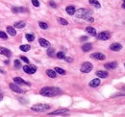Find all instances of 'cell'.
Masks as SVG:
<instances>
[{
    "label": "cell",
    "mask_w": 125,
    "mask_h": 117,
    "mask_svg": "<svg viewBox=\"0 0 125 117\" xmlns=\"http://www.w3.org/2000/svg\"><path fill=\"white\" fill-rule=\"evenodd\" d=\"M7 32L9 33V35H11V36H13V37L16 35V32L15 28L12 27V26H8V27H7Z\"/></svg>",
    "instance_id": "obj_21"
},
{
    "label": "cell",
    "mask_w": 125,
    "mask_h": 117,
    "mask_svg": "<svg viewBox=\"0 0 125 117\" xmlns=\"http://www.w3.org/2000/svg\"><path fill=\"white\" fill-rule=\"evenodd\" d=\"M39 93H40V95L45 96V97H54L61 93V89L57 88V87H48L41 88Z\"/></svg>",
    "instance_id": "obj_1"
},
{
    "label": "cell",
    "mask_w": 125,
    "mask_h": 117,
    "mask_svg": "<svg viewBox=\"0 0 125 117\" xmlns=\"http://www.w3.org/2000/svg\"><path fill=\"white\" fill-rule=\"evenodd\" d=\"M91 5H93V6H94L95 8H100L101 7V5H100V3L97 1V0H90V1H89Z\"/></svg>",
    "instance_id": "obj_24"
},
{
    "label": "cell",
    "mask_w": 125,
    "mask_h": 117,
    "mask_svg": "<svg viewBox=\"0 0 125 117\" xmlns=\"http://www.w3.org/2000/svg\"><path fill=\"white\" fill-rule=\"evenodd\" d=\"M20 66H21V64H20V60H15V67L19 68Z\"/></svg>",
    "instance_id": "obj_33"
},
{
    "label": "cell",
    "mask_w": 125,
    "mask_h": 117,
    "mask_svg": "<svg viewBox=\"0 0 125 117\" xmlns=\"http://www.w3.org/2000/svg\"><path fill=\"white\" fill-rule=\"evenodd\" d=\"M88 38L87 37H84V38H81V40H86Z\"/></svg>",
    "instance_id": "obj_39"
},
{
    "label": "cell",
    "mask_w": 125,
    "mask_h": 117,
    "mask_svg": "<svg viewBox=\"0 0 125 117\" xmlns=\"http://www.w3.org/2000/svg\"><path fill=\"white\" fill-rule=\"evenodd\" d=\"M91 48H92L91 43H85V44H83V46H82V50L84 52H89L90 50H91Z\"/></svg>",
    "instance_id": "obj_20"
},
{
    "label": "cell",
    "mask_w": 125,
    "mask_h": 117,
    "mask_svg": "<svg viewBox=\"0 0 125 117\" xmlns=\"http://www.w3.org/2000/svg\"><path fill=\"white\" fill-rule=\"evenodd\" d=\"M0 53H1L2 55L6 56L7 58H10V57H11V55H12V52L10 51L9 49L5 48V47H0Z\"/></svg>",
    "instance_id": "obj_10"
},
{
    "label": "cell",
    "mask_w": 125,
    "mask_h": 117,
    "mask_svg": "<svg viewBox=\"0 0 125 117\" xmlns=\"http://www.w3.org/2000/svg\"><path fill=\"white\" fill-rule=\"evenodd\" d=\"M110 49H111L112 51H116V52H117V51H119V50L122 49V45H121L120 43H117V42H116V43L111 44Z\"/></svg>",
    "instance_id": "obj_11"
},
{
    "label": "cell",
    "mask_w": 125,
    "mask_h": 117,
    "mask_svg": "<svg viewBox=\"0 0 125 117\" xmlns=\"http://www.w3.org/2000/svg\"><path fill=\"white\" fill-rule=\"evenodd\" d=\"M56 56H57L58 59H61V60H62V59H65V57H66L65 52H58Z\"/></svg>",
    "instance_id": "obj_31"
},
{
    "label": "cell",
    "mask_w": 125,
    "mask_h": 117,
    "mask_svg": "<svg viewBox=\"0 0 125 117\" xmlns=\"http://www.w3.org/2000/svg\"><path fill=\"white\" fill-rule=\"evenodd\" d=\"M25 38H26V39L28 40V41H33L34 39H35V37H34V35H32V34H26L25 35Z\"/></svg>",
    "instance_id": "obj_27"
},
{
    "label": "cell",
    "mask_w": 125,
    "mask_h": 117,
    "mask_svg": "<svg viewBox=\"0 0 125 117\" xmlns=\"http://www.w3.org/2000/svg\"><path fill=\"white\" fill-rule=\"evenodd\" d=\"M86 31H87V33H89V34L91 35V36H96V30L93 28V27L89 26V27L86 28Z\"/></svg>",
    "instance_id": "obj_19"
},
{
    "label": "cell",
    "mask_w": 125,
    "mask_h": 117,
    "mask_svg": "<svg viewBox=\"0 0 125 117\" xmlns=\"http://www.w3.org/2000/svg\"><path fill=\"white\" fill-rule=\"evenodd\" d=\"M124 66H125V63H124Z\"/></svg>",
    "instance_id": "obj_44"
},
{
    "label": "cell",
    "mask_w": 125,
    "mask_h": 117,
    "mask_svg": "<svg viewBox=\"0 0 125 117\" xmlns=\"http://www.w3.org/2000/svg\"><path fill=\"white\" fill-rule=\"evenodd\" d=\"M99 40H108L111 38V35L109 32H101V33L96 37Z\"/></svg>",
    "instance_id": "obj_6"
},
{
    "label": "cell",
    "mask_w": 125,
    "mask_h": 117,
    "mask_svg": "<svg viewBox=\"0 0 125 117\" xmlns=\"http://www.w3.org/2000/svg\"><path fill=\"white\" fill-rule=\"evenodd\" d=\"M75 15L77 18H81V19H87L90 16H91V12L88 9H78L77 11H75Z\"/></svg>",
    "instance_id": "obj_2"
},
{
    "label": "cell",
    "mask_w": 125,
    "mask_h": 117,
    "mask_svg": "<svg viewBox=\"0 0 125 117\" xmlns=\"http://www.w3.org/2000/svg\"><path fill=\"white\" fill-rule=\"evenodd\" d=\"M19 49L21 50V51H23V52H27V51H29L31 49V47H30V45L25 44V45H21V46L19 47Z\"/></svg>",
    "instance_id": "obj_26"
},
{
    "label": "cell",
    "mask_w": 125,
    "mask_h": 117,
    "mask_svg": "<svg viewBox=\"0 0 125 117\" xmlns=\"http://www.w3.org/2000/svg\"><path fill=\"white\" fill-rule=\"evenodd\" d=\"M86 20L88 21V22H93V21H94V19H93L91 16H90V17H89V18H87Z\"/></svg>",
    "instance_id": "obj_38"
},
{
    "label": "cell",
    "mask_w": 125,
    "mask_h": 117,
    "mask_svg": "<svg viewBox=\"0 0 125 117\" xmlns=\"http://www.w3.org/2000/svg\"><path fill=\"white\" fill-rule=\"evenodd\" d=\"M108 72L106 71H103V70H98L96 71V76L99 77V78H107L108 77Z\"/></svg>",
    "instance_id": "obj_18"
},
{
    "label": "cell",
    "mask_w": 125,
    "mask_h": 117,
    "mask_svg": "<svg viewBox=\"0 0 125 117\" xmlns=\"http://www.w3.org/2000/svg\"><path fill=\"white\" fill-rule=\"evenodd\" d=\"M105 68L106 69H114L117 66V63L116 61H113V62H107L105 65Z\"/></svg>",
    "instance_id": "obj_16"
},
{
    "label": "cell",
    "mask_w": 125,
    "mask_h": 117,
    "mask_svg": "<svg viewBox=\"0 0 125 117\" xmlns=\"http://www.w3.org/2000/svg\"><path fill=\"white\" fill-rule=\"evenodd\" d=\"M92 68H93L92 63H90V62H89V61H86V62H84V63H83V64L81 65L80 70H81V72H83V73H90V72L92 70Z\"/></svg>",
    "instance_id": "obj_4"
},
{
    "label": "cell",
    "mask_w": 125,
    "mask_h": 117,
    "mask_svg": "<svg viewBox=\"0 0 125 117\" xmlns=\"http://www.w3.org/2000/svg\"><path fill=\"white\" fill-rule=\"evenodd\" d=\"M90 58L94 59V60H104L106 59L105 55L101 54V53H93V54L90 55Z\"/></svg>",
    "instance_id": "obj_8"
},
{
    "label": "cell",
    "mask_w": 125,
    "mask_h": 117,
    "mask_svg": "<svg viewBox=\"0 0 125 117\" xmlns=\"http://www.w3.org/2000/svg\"><path fill=\"white\" fill-rule=\"evenodd\" d=\"M23 70L27 74H34L37 71V67L35 65H28V64H26V65L23 66Z\"/></svg>",
    "instance_id": "obj_5"
},
{
    "label": "cell",
    "mask_w": 125,
    "mask_h": 117,
    "mask_svg": "<svg viewBox=\"0 0 125 117\" xmlns=\"http://www.w3.org/2000/svg\"><path fill=\"white\" fill-rule=\"evenodd\" d=\"M65 60H66V61H67V62H72V61H73V59L70 58V57H65Z\"/></svg>",
    "instance_id": "obj_37"
},
{
    "label": "cell",
    "mask_w": 125,
    "mask_h": 117,
    "mask_svg": "<svg viewBox=\"0 0 125 117\" xmlns=\"http://www.w3.org/2000/svg\"><path fill=\"white\" fill-rule=\"evenodd\" d=\"M46 74H47V76L50 77V78H56V76H57L56 71L55 70H51V69L46 70Z\"/></svg>",
    "instance_id": "obj_22"
},
{
    "label": "cell",
    "mask_w": 125,
    "mask_h": 117,
    "mask_svg": "<svg viewBox=\"0 0 125 117\" xmlns=\"http://www.w3.org/2000/svg\"><path fill=\"white\" fill-rule=\"evenodd\" d=\"M26 25V22L25 21H19V22H16L15 23V27L17 28V29H22L24 28Z\"/></svg>",
    "instance_id": "obj_23"
},
{
    "label": "cell",
    "mask_w": 125,
    "mask_h": 117,
    "mask_svg": "<svg viewBox=\"0 0 125 117\" xmlns=\"http://www.w3.org/2000/svg\"><path fill=\"white\" fill-rule=\"evenodd\" d=\"M32 4L35 7H39V2L38 1V0H32Z\"/></svg>",
    "instance_id": "obj_34"
},
{
    "label": "cell",
    "mask_w": 125,
    "mask_h": 117,
    "mask_svg": "<svg viewBox=\"0 0 125 117\" xmlns=\"http://www.w3.org/2000/svg\"><path fill=\"white\" fill-rule=\"evenodd\" d=\"M12 11L15 13V14H18V13H26L27 10L25 8H22V7H13L12 8Z\"/></svg>",
    "instance_id": "obj_13"
},
{
    "label": "cell",
    "mask_w": 125,
    "mask_h": 117,
    "mask_svg": "<svg viewBox=\"0 0 125 117\" xmlns=\"http://www.w3.org/2000/svg\"><path fill=\"white\" fill-rule=\"evenodd\" d=\"M66 13H67L69 15H73L75 14V7L72 6V5L67 6V7L66 8Z\"/></svg>",
    "instance_id": "obj_17"
},
{
    "label": "cell",
    "mask_w": 125,
    "mask_h": 117,
    "mask_svg": "<svg viewBox=\"0 0 125 117\" xmlns=\"http://www.w3.org/2000/svg\"><path fill=\"white\" fill-rule=\"evenodd\" d=\"M55 71H56V73L60 74V75H65V74H66V71L64 69L60 68V67H55Z\"/></svg>",
    "instance_id": "obj_28"
},
{
    "label": "cell",
    "mask_w": 125,
    "mask_h": 117,
    "mask_svg": "<svg viewBox=\"0 0 125 117\" xmlns=\"http://www.w3.org/2000/svg\"><path fill=\"white\" fill-rule=\"evenodd\" d=\"M39 27H40L41 29H43V30L48 29V25H47L46 23H44V22H41V21H39Z\"/></svg>",
    "instance_id": "obj_30"
},
{
    "label": "cell",
    "mask_w": 125,
    "mask_h": 117,
    "mask_svg": "<svg viewBox=\"0 0 125 117\" xmlns=\"http://www.w3.org/2000/svg\"><path fill=\"white\" fill-rule=\"evenodd\" d=\"M0 38H2V39H7V38H8L7 34L4 33L3 31H0Z\"/></svg>",
    "instance_id": "obj_32"
},
{
    "label": "cell",
    "mask_w": 125,
    "mask_h": 117,
    "mask_svg": "<svg viewBox=\"0 0 125 117\" xmlns=\"http://www.w3.org/2000/svg\"><path fill=\"white\" fill-rule=\"evenodd\" d=\"M2 98H3V96H2V95H0V101L2 100Z\"/></svg>",
    "instance_id": "obj_42"
},
{
    "label": "cell",
    "mask_w": 125,
    "mask_h": 117,
    "mask_svg": "<svg viewBox=\"0 0 125 117\" xmlns=\"http://www.w3.org/2000/svg\"><path fill=\"white\" fill-rule=\"evenodd\" d=\"M49 5H50V7H52V8H57V4H56L54 1H50V2H49Z\"/></svg>",
    "instance_id": "obj_36"
},
{
    "label": "cell",
    "mask_w": 125,
    "mask_h": 117,
    "mask_svg": "<svg viewBox=\"0 0 125 117\" xmlns=\"http://www.w3.org/2000/svg\"><path fill=\"white\" fill-rule=\"evenodd\" d=\"M0 72H1V73H5V71H4V70H2V69H0Z\"/></svg>",
    "instance_id": "obj_41"
},
{
    "label": "cell",
    "mask_w": 125,
    "mask_h": 117,
    "mask_svg": "<svg viewBox=\"0 0 125 117\" xmlns=\"http://www.w3.org/2000/svg\"><path fill=\"white\" fill-rule=\"evenodd\" d=\"M100 79H93L90 82V87H97L99 84H100Z\"/></svg>",
    "instance_id": "obj_15"
},
{
    "label": "cell",
    "mask_w": 125,
    "mask_h": 117,
    "mask_svg": "<svg viewBox=\"0 0 125 117\" xmlns=\"http://www.w3.org/2000/svg\"><path fill=\"white\" fill-rule=\"evenodd\" d=\"M69 110L67 109H57V110H55V111H53V112H51V113H49L48 115H65V114H67V112H68Z\"/></svg>",
    "instance_id": "obj_7"
},
{
    "label": "cell",
    "mask_w": 125,
    "mask_h": 117,
    "mask_svg": "<svg viewBox=\"0 0 125 117\" xmlns=\"http://www.w3.org/2000/svg\"><path fill=\"white\" fill-rule=\"evenodd\" d=\"M14 82H15L16 83H17V84H27V86H31L30 83L25 82L23 79L19 78V77H16V78H14Z\"/></svg>",
    "instance_id": "obj_12"
},
{
    "label": "cell",
    "mask_w": 125,
    "mask_h": 117,
    "mask_svg": "<svg viewBox=\"0 0 125 117\" xmlns=\"http://www.w3.org/2000/svg\"><path fill=\"white\" fill-rule=\"evenodd\" d=\"M57 20H58V22L60 23V24H62V25H67L68 24V22L65 19V18H62V17H58L57 18Z\"/></svg>",
    "instance_id": "obj_25"
},
{
    "label": "cell",
    "mask_w": 125,
    "mask_h": 117,
    "mask_svg": "<svg viewBox=\"0 0 125 117\" xmlns=\"http://www.w3.org/2000/svg\"><path fill=\"white\" fill-rule=\"evenodd\" d=\"M122 8H123V9H125V3H123V4H122Z\"/></svg>",
    "instance_id": "obj_40"
},
{
    "label": "cell",
    "mask_w": 125,
    "mask_h": 117,
    "mask_svg": "<svg viewBox=\"0 0 125 117\" xmlns=\"http://www.w3.org/2000/svg\"><path fill=\"white\" fill-rule=\"evenodd\" d=\"M10 88L16 93H25V90L21 89L19 87H17L16 83H10Z\"/></svg>",
    "instance_id": "obj_9"
},
{
    "label": "cell",
    "mask_w": 125,
    "mask_h": 117,
    "mask_svg": "<svg viewBox=\"0 0 125 117\" xmlns=\"http://www.w3.org/2000/svg\"><path fill=\"white\" fill-rule=\"evenodd\" d=\"M47 55H48L49 57H54V55H55L54 49H53V48H49V49L47 50Z\"/></svg>",
    "instance_id": "obj_29"
},
{
    "label": "cell",
    "mask_w": 125,
    "mask_h": 117,
    "mask_svg": "<svg viewBox=\"0 0 125 117\" xmlns=\"http://www.w3.org/2000/svg\"><path fill=\"white\" fill-rule=\"evenodd\" d=\"M122 1H123V2H124V3H125V0H122Z\"/></svg>",
    "instance_id": "obj_43"
},
{
    "label": "cell",
    "mask_w": 125,
    "mask_h": 117,
    "mask_svg": "<svg viewBox=\"0 0 125 117\" xmlns=\"http://www.w3.org/2000/svg\"><path fill=\"white\" fill-rule=\"evenodd\" d=\"M39 43L40 44L41 47H44V48L50 46V42H49L48 40L44 39V38H39Z\"/></svg>",
    "instance_id": "obj_14"
},
{
    "label": "cell",
    "mask_w": 125,
    "mask_h": 117,
    "mask_svg": "<svg viewBox=\"0 0 125 117\" xmlns=\"http://www.w3.org/2000/svg\"><path fill=\"white\" fill-rule=\"evenodd\" d=\"M20 60H22L24 62L27 63V64L29 63V60H28V58H26V57H24V56H21V57H20Z\"/></svg>",
    "instance_id": "obj_35"
},
{
    "label": "cell",
    "mask_w": 125,
    "mask_h": 117,
    "mask_svg": "<svg viewBox=\"0 0 125 117\" xmlns=\"http://www.w3.org/2000/svg\"><path fill=\"white\" fill-rule=\"evenodd\" d=\"M50 109V106L46 105V104H39V105H35L33 106L31 109L36 111V112H44L46 110H48Z\"/></svg>",
    "instance_id": "obj_3"
}]
</instances>
